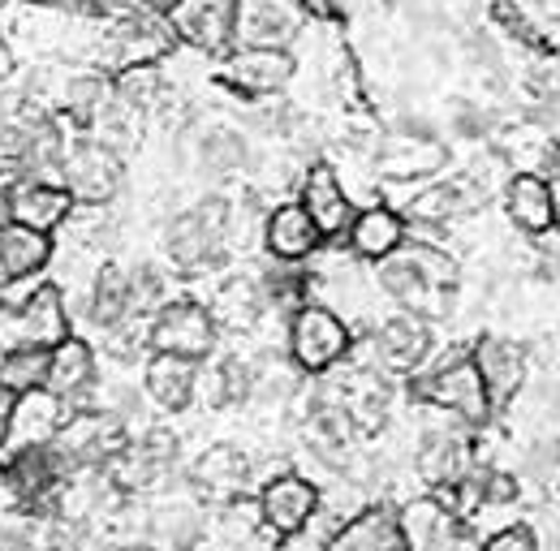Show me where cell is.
<instances>
[{
  "instance_id": "cell-24",
  "label": "cell",
  "mask_w": 560,
  "mask_h": 551,
  "mask_svg": "<svg viewBox=\"0 0 560 551\" xmlns=\"http://www.w3.org/2000/svg\"><path fill=\"white\" fill-rule=\"evenodd\" d=\"M130 315H135V306H130V268H121L117 259H104L86 280L78 319H86L95 332H104V328L126 324Z\"/></svg>"
},
{
  "instance_id": "cell-43",
  "label": "cell",
  "mask_w": 560,
  "mask_h": 551,
  "mask_svg": "<svg viewBox=\"0 0 560 551\" xmlns=\"http://www.w3.org/2000/svg\"><path fill=\"white\" fill-rule=\"evenodd\" d=\"M57 9H66V13H86V0H57Z\"/></svg>"
},
{
  "instance_id": "cell-39",
  "label": "cell",
  "mask_w": 560,
  "mask_h": 551,
  "mask_svg": "<svg viewBox=\"0 0 560 551\" xmlns=\"http://www.w3.org/2000/svg\"><path fill=\"white\" fill-rule=\"evenodd\" d=\"M142 9V0H86V13H100V17H126V13H135Z\"/></svg>"
},
{
  "instance_id": "cell-38",
  "label": "cell",
  "mask_w": 560,
  "mask_h": 551,
  "mask_svg": "<svg viewBox=\"0 0 560 551\" xmlns=\"http://www.w3.org/2000/svg\"><path fill=\"white\" fill-rule=\"evenodd\" d=\"M18 73H22V57H18L13 39H9V35H4V26H0V91L18 86Z\"/></svg>"
},
{
  "instance_id": "cell-28",
  "label": "cell",
  "mask_w": 560,
  "mask_h": 551,
  "mask_svg": "<svg viewBox=\"0 0 560 551\" xmlns=\"http://www.w3.org/2000/svg\"><path fill=\"white\" fill-rule=\"evenodd\" d=\"M479 375H483V388H488L491 406H504L517 397L522 379H526V349L509 337H483V341L470 349Z\"/></svg>"
},
{
  "instance_id": "cell-6",
  "label": "cell",
  "mask_w": 560,
  "mask_h": 551,
  "mask_svg": "<svg viewBox=\"0 0 560 551\" xmlns=\"http://www.w3.org/2000/svg\"><path fill=\"white\" fill-rule=\"evenodd\" d=\"M220 344V328L211 319L208 302L199 297H168L147 315V349L177 353L190 362H203Z\"/></svg>"
},
{
  "instance_id": "cell-48",
  "label": "cell",
  "mask_w": 560,
  "mask_h": 551,
  "mask_svg": "<svg viewBox=\"0 0 560 551\" xmlns=\"http://www.w3.org/2000/svg\"><path fill=\"white\" fill-rule=\"evenodd\" d=\"M557 491H560V474H557Z\"/></svg>"
},
{
  "instance_id": "cell-26",
  "label": "cell",
  "mask_w": 560,
  "mask_h": 551,
  "mask_svg": "<svg viewBox=\"0 0 560 551\" xmlns=\"http://www.w3.org/2000/svg\"><path fill=\"white\" fill-rule=\"evenodd\" d=\"M208 310L220 332H250V328H259V319L268 315V297H264L259 272H237L229 276V280H220L215 293L208 297Z\"/></svg>"
},
{
  "instance_id": "cell-5",
  "label": "cell",
  "mask_w": 560,
  "mask_h": 551,
  "mask_svg": "<svg viewBox=\"0 0 560 551\" xmlns=\"http://www.w3.org/2000/svg\"><path fill=\"white\" fill-rule=\"evenodd\" d=\"M415 401L457 418L462 426H483L491 418V397L488 388H483V375H479V366H475L470 353L448 357L435 371L419 375L415 379Z\"/></svg>"
},
{
  "instance_id": "cell-12",
  "label": "cell",
  "mask_w": 560,
  "mask_h": 551,
  "mask_svg": "<svg viewBox=\"0 0 560 551\" xmlns=\"http://www.w3.org/2000/svg\"><path fill=\"white\" fill-rule=\"evenodd\" d=\"M375 284L388 302H397V310H415L422 319H444L453 310V289H440L419 272V263L410 259V250L401 246L397 255L375 263Z\"/></svg>"
},
{
  "instance_id": "cell-27",
  "label": "cell",
  "mask_w": 560,
  "mask_h": 551,
  "mask_svg": "<svg viewBox=\"0 0 560 551\" xmlns=\"http://www.w3.org/2000/svg\"><path fill=\"white\" fill-rule=\"evenodd\" d=\"M186 479H190V486H195L199 495L224 504V500H233V495L246 491L250 457H246L242 448H233V444H211V448H203V453L186 466Z\"/></svg>"
},
{
  "instance_id": "cell-22",
  "label": "cell",
  "mask_w": 560,
  "mask_h": 551,
  "mask_svg": "<svg viewBox=\"0 0 560 551\" xmlns=\"http://www.w3.org/2000/svg\"><path fill=\"white\" fill-rule=\"evenodd\" d=\"M397 530H401V548L410 551H448L457 543V513L440 491L410 495L397 508Z\"/></svg>"
},
{
  "instance_id": "cell-15",
  "label": "cell",
  "mask_w": 560,
  "mask_h": 551,
  "mask_svg": "<svg viewBox=\"0 0 560 551\" xmlns=\"http://www.w3.org/2000/svg\"><path fill=\"white\" fill-rule=\"evenodd\" d=\"M168 26L177 35V48L224 57L233 48V0H177Z\"/></svg>"
},
{
  "instance_id": "cell-2",
  "label": "cell",
  "mask_w": 560,
  "mask_h": 551,
  "mask_svg": "<svg viewBox=\"0 0 560 551\" xmlns=\"http://www.w3.org/2000/svg\"><path fill=\"white\" fill-rule=\"evenodd\" d=\"M353 328L346 315H337L324 302H302L284 319V353L302 375H328L341 362H350Z\"/></svg>"
},
{
  "instance_id": "cell-19",
  "label": "cell",
  "mask_w": 560,
  "mask_h": 551,
  "mask_svg": "<svg viewBox=\"0 0 560 551\" xmlns=\"http://www.w3.org/2000/svg\"><path fill=\"white\" fill-rule=\"evenodd\" d=\"M475 470H479V461H475V448H470V439L462 431H448V426L427 431L419 439V448H415V474L431 491H453Z\"/></svg>"
},
{
  "instance_id": "cell-8",
  "label": "cell",
  "mask_w": 560,
  "mask_h": 551,
  "mask_svg": "<svg viewBox=\"0 0 560 551\" xmlns=\"http://www.w3.org/2000/svg\"><path fill=\"white\" fill-rule=\"evenodd\" d=\"M61 479H66V470H61L52 444H22V448H9L0 457V482L13 500V513L44 517Z\"/></svg>"
},
{
  "instance_id": "cell-10",
  "label": "cell",
  "mask_w": 560,
  "mask_h": 551,
  "mask_svg": "<svg viewBox=\"0 0 560 551\" xmlns=\"http://www.w3.org/2000/svg\"><path fill=\"white\" fill-rule=\"evenodd\" d=\"M255 500H259L264 530L272 539H298L311 530L319 513V482H311L306 474H272Z\"/></svg>"
},
{
  "instance_id": "cell-46",
  "label": "cell",
  "mask_w": 560,
  "mask_h": 551,
  "mask_svg": "<svg viewBox=\"0 0 560 551\" xmlns=\"http://www.w3.org/2000/svg\"><path fill=\"white\" fill-rule=\"evenodd\" d=\"M18 4H57V0H18Z\"/></svg>"
},
{
  "instance_id": "cell-21",
  "label": "cell",
  "mask_w": 560,
  "mask_h": 551,
  "mask_svg": "<svg viewBox=\"0 0 560 551\" xmlns=\"http://www.w3.org/2000/svg\"><path fill=\"white\" fill-rule=\"evenodd\" d=\"M375 173L380 181H422V177H435L448 160V151L440 146L435 134H406V130H393L375 146Z\"/></svg>"
},
{
  "instance_id": "cell-14",
  "label": "cell",
  "mask_w": 560,
  "mask_h": 551,
  "mask_svg": "<svg viewBox=\"0 0 560 551\" xmlns=\"http://www.w3.org/2000/svg\"><path fill=\"white\" fill-rule=\"evenodd\" d=\"M0 207L4 220H18L26 228L39 233H61L73 211V195L61 181H44V177H13L9 186H0Z\"/></svg>"
},
{
  "instance_id": "cell-9",
  "label": "cell",
  "mask_w": 560,
  "mask_h": 551,
  "mask_svg": "<svg viewBox=\"0 0 560 551\" xmlns=\"http://www.w3.org/2000/svg\"><path fill=\"white\" fill-rule=\"evenodd\" d=\"M298 57L293 48H259V44H233L220 57V82L237 91L242 99L255 95H284L293 86Z\"/></svg>"
},
{
  "instance_id": "cell-34",
  "label": "cell",
  "mask_w": 560,
  "mask_h": 551,
  "mask_svg": "<svg viewBox=\"0 0 560 551\" xmlns=\"http://www.w3.org/2000/svg\"><path fill=\"white\" fill-rule=\"evenodd\" d=\"M264 530V517H259V500H246V495H233L220 504V517H215V539L229 551L250 548Z\"/></svg>"
},
{
  "instance_id": "cell-1",
  "label": "cell",
  "mask_w": 560,
  "mask_h": 551,
  "mask_svg": "<svg viewBox=\"0 0 560 551\" xmlns=\"http://www.w3.org/2000/svg\"><path fill=\"white\" fill-rule=\"evenodd\" d=\"M164 259L186 276L215 272L229 259V199L208 195L164 224Z\"/></svg>"
},
{
  "instance_id": "cell-33",
  "label": "cell",
  "mask_w": 560,
  "mask_h": 551,
  "mask_svg": "<svg viewBox=\"0 0 560 551\" xmlns=\"http://www.w3.org/2000/svg\"><path fill=\"white\" fill-rule=\"evenodd\" d=\"M302 371L293 366V357L284 353H264L255 357V384H250V406H268V410H284L298 392H302Z\"/></svg>"
},
{
  "instance_id": "cell-47",
  "label": "cell",
  "mask_w": 560,
  "mask_h": 551,
  "mask_svg": "<svg viewBox=\"0 0 560 551\" xmlns=\"http://www.w3.org/2000/svg\"><path fill=\"white\" fill-rule=\"evenodd\" d=\"M393 551H410V548H393Z\"/></svg>"
},
{
  "instance_id": "cell-16",
  "label": "cell",
  "mask_w": 560,
  "mask_h": 551,
  "mask_svg": "<svg viewBox=\"0 0 560 551\" xmlns=\"http://www.w3.org/2000/svg\"><path fill=\"white\" fill-rule=\"evenodd\" d=\"M306 13L298 0H233V44L293 48Z\"/></svg>"
},
{
  "instance_id": "cell-18",
  "label": "cell",
  "mask_w": 560,
  "mask_h": 551,
  "mask_svg": "<svg viewBox=\"0 0 560 551\" xmlns=\"http://www.w3.org/2000/svg\"><path fill=\"white\" fill-rule=\"evenodd\" d=\"M406 237H410L406 215L393 203L375 199V203H362L353 211L350 228H346L341 242H346V250H350L358 263H380V259L397 255L406 246Z\"/></svg>"
},
{
  "instance_id": "cell-20",
  "label": "cell",
  "mask_w": 560,
  "mask_h": 551,
  "mask_svg": "<svg viewBox=\"0 0 560 551\" xmlns=\"http://www.w3.org/2000/svg\"><path fill=\"white\" fill-rule=\"evenodd\" d=\"M203 535H208V517L186 495H160L147 508L142 543H151L155 551H195L203 543Z\"/></svg>"
},
{
  "instance_id": "cell-32",
  "label": "cell",
  "mask_w": 560,
  "mask_h": 551,
  "mask_svg": "<svg viewBox=\"0 0 560 551\" xmlns=\"http://www.w3.org/2000/svg\"><path fill=\"white\" fill-rule=\"evenodd\" d=\"M195 164L199 173L211 181H229V177H242L250 173L255 164V151H250V138L233 126H215L208 134L195 142Z\"/></svg>"
},
{
  "instance_id": "cell-3",
  "label": "cell",
  "mask_w": 560,
  "mask_h": 551,
  "mask_svg": "<svg viewBox=\"0 0 560 551\" xmlns=\"http://www.w3.org/2000/svg\"><path fill=\"white\" fill-rule=\"evenodd\" d=\"M70 332H78L70 293L48 276L35 297L18 310H0V353L9 349H52Z\"/></svg>"
},
{
  "instance_id": "cell-11",
  "label": "cell",
  "mask_w": 560,
  "mask_h": 551,
  "mask_svg": "<svg viewBox=\"0 0 560 551\" xmlns=\"http://www.w3.org/2000/svg\"><path fill=\"white\" fill-rule=\"evenodd\" d=\"M100 349L86 341L82 332H70L61 344L48 349V379L44 388H52L70 410L95 406L100 401Z\"/></svg>"
},
{
  "instance_id": "cell-35",
  "label": "cell",
  "mask_w": 560,
  "mask_h": 551,
  "mask_svg": "<svg viewBox=\"0 0 560 551\" xmlns=\"http://www.w3.org/2000/svg\"><path fill=\"white\" fill-rule=\"evenodd\" d=\"M48 379V349H9L0 353V392L18 397L31 388H44Z\"/></svg>"
},
{
  "instance_id": "cell-4",
  "label": "cell",
  "mask_w": 560,
  "mask_h": 551,
  "mask_svg": "<svg viewBox=\"0 0 560 551\" xmlns=\"http://www.w3.org/2000/svg\"><path fill=\"white\" fill-rule=\"evenodd\" d=\"M431 357V319L415 310H397L384 324H375L362 341L353 337L350 362L375 366L380 375H415Z\"/></svg>"
},
{
  "instance_id": "cell-23",
  "label": "cell",
  "mask_w": 560,
  "mask_h": 551,
  "mask_svg": "<svg viewBox=\"0 0 560 551\" xmlns=\"http://www.w3.org/2000/svg\"><path fill=\"white\" fill-rule=\"evenodd\" d=\"M195 379L199 362L177 357V353H147L142 357V397L155 401L164 413H182L195 406Z\"/></svg>"
},
{
  "instance_id": "cell-29",
  "label": "cell",
  "mask_w": 560,
  "mask_h": 551,
  "mask_svg": "<svg viewBox=\"0 0 560 551\" xmlns=\"http://www.w3.org/2000/svg\"><path fill=\"white\" fill-rule=\"evenodd\" d=\"M70 406L52 392V388H31V392H18L13 397V439L9 448H22V444H52L57 431L66 426Z\"/></svg>"
},
{
  "instance_id": "cell-30",
  "label": "cell",
  "mask_w": 560,
  "mask_h": 551,
  "mask_svg": "<svg viewBox=\"0 0 560 551\" xmlns=\"http://www.w3.org/2000/svg\"><path fill=\"white\" fill-rule=\"evenodd\" d=\"M504 215L517 233H552V195H548V177L535 168H522L504 181Z\"/></svg>"
},
{
  "instance_id": "cell-41",
  "label": "cell",
  "mask_w": 560,
  "mask_h": 551,
  "mask_svg": "<svg viewBox=\"0 0 560 551\" xmlns=\"http://www.w3.org/2000/svg\"><path fill=\"white\" fill-rule=\"evenodd\" d=\"M9 439H13V397L0 392V457L9 453Z\"/></svg>"
},
{
  "instance_id": "cell-17",
  "label": "cell",
  "mask_w": 560,
  "mask_h": 551,
  "mask_svg": "<svg viewBox=\"0 0 560 551\" xmlns=\"http://www.w3.org/2000/svg\"><path fill=\"white\" fill-rule=\"evenodd\" d=\"M264 255L277 263H311L324 250V233L315 228V220L306 215V207L298 199H280L264 215V237H259Z\"/></svg>"
},
{
  "instance_id": "cell-31",
  "label": "cell",
  "mask_w": 560,
  "mask_h": 551,
  "mask_svg": "<svg viewBox=\"0 0 560 551\" xmlns=\"http://www.w3.org/2000/svg\"><path fill=\"white\" fill-rule=\"evenodd\" d=\"M57 237L26 228L18 220H0V276H44L52 272Z\"/></svg>"
},
{
  "instance_id": "cell-42",
  "label": "cell",
  "mask_w": 560,
  "mask_h": 551,
  "mask_svg": "<svg viewBox=\"0 0 560 551\" xmlns=\"http://www.w3.org/2000/svg\"><path fill=\"white\" fill-rule=\"evenodd\" d=\"M173 4H177V0H142V9H151V13H164V17L173 13Z\"/></svg>"
},
{
  "instance_id": "cell-36",
  "label": "cell",
  "mask_w": 560,
  "mask_h": 551,
  "mask_svg": "<svg viewBox=\"0 0 560 551\" xmlns=\"http://www.w3.org/2000/svg\"><path fill=\"white\" fill-rule=\"evenodd\" d=\"M448 126H453L457 138L479 142V138L491 134V113L483 104H475V99H453V104H448Z\"/></svg>"
},
{
  "instance_id": "cell-40",
  "label": "cell",
  "mask_w": 560,
  "mask_h": 551,
  "mask_svg": "<svg viewBox=\"0 0 560 551\" xmlns=\"http://www.w3.org/2000/svg\"><path fill=\"white\" fill-rule=\"evenodd\" d=\"M298 4H302L306 22H332V17L341 13V4H346V0H298Z\"/></svg>"
},
{
  "instance_id": "cell-13",
  "label": "cell",
  "mask_w": 560,
  "mask_h": 551,
  "mask_svg": "<svg viewBox=\"0 0 560 551\" xmlns=\"http://www.w3.org/2000/svg\"><path fill=\"white\" fill-rule=\"evenodd\" d=\"M298 203L306 207V215L315 220V228L324 233V242H341L350 228L358 203L350 199L346 181L337 177V168L328 160H311L298 173Z\"/></svg>"
},
{
  "instance_id": "cell-44",
  "label": "cell",
  "mask_w": 560,
  "mask_h": 551,
  "mask_svg": "<svg viewBox=\"0 0 560 551\" xmlns=\"http://www.w3.org/2000/svg\"><path fill=\"white\" fill-rule=\"evenodd\" d=\"M117 551H155V548H151V543H121Z\"/></svg>"
},
{
  "instance_id": "cell-25",
  "label": "cell",
  "mask_w": 560,
  "mask_h": 551,
  "mask_svg": "<svg viewBox=\"0 0 560 551\" xmlns=\"http://www.w3.org/2000/svg\"><path fill=\"white\" fill-rule=\"evenodd\" d=\"M401 548V530H397V508H388L384 500L362 504L353 517H346L319 551H393Z\"/></svg>"
},
{
  "instance_id": "cell-37",
  "label": "cell",
  "mask_w": 560,
  "mask_h": 551,
  "mask_svg": "<svg viewBox=\"0 0 560 551\" xmlns=\"http://www.w3.org/2000/svg\"><path fill=\"white\" fill-rule=\"evenodd\" d=\"M479 551H539V539L530 526H504V530L488 535Z\"/></svg>"
},
{
  "instance_id": "cell-45",
  "label": "cell",
  "mask_w": 560,
  "mask_h": 551,
  "mask_svg": "<svg viewBox=\"0 0 560 551\" xmlns=\"http://www.w3.org/2000/svg\"><path fill=\"white\" fill-rule=\"evenodd\" d=\"M9 9H13V0H0V26H4V17H9Z\"/></svg>"
},
{
  "instance_id": "cell-7",
  "label": "cell",
  "mask_w": 560,
  "mask_h": 551,
  "mask_svg": "<svg viewBox=\"0 0 560 551\" xmlns=\"http://www.w3.org/2000/svg\"><path fill=\"white\" fill-rule=\"evenodd\" d=\"M61 186L70 190L78 207H113L126 190V160L100 138L78 134L61 164Z\"/></svg>"
}]
</instances>
